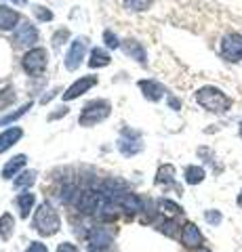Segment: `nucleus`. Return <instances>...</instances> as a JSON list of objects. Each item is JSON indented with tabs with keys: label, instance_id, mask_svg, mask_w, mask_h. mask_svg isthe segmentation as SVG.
<instances>
[{
	"label": "nucleus",
	"instance_id": "19",
	"mask_svg": "<svg viewBox=\"0 0 242 252\" xmlns=\"http://www.w3.org/2000/svg\"><path fill=\"white\" fill-rule=\"evenodd\" d=\"M89 65L91 67H105V65H110V55H107L104 49H93Z\"/></svg>",
	"mask_w": 242,
	"mask_h": 252
},
{
	"label": "nucleus",
	"instance_id": "14",
	"mask_svg": "<svg viewBox=\"0 0 242 252\" xmlns=\"http://www.w3.org/2000/svg\"><path fill=\"white\" fill-rule=\"evenodd\" d=\"M19 21V13L9 9V6L0 4V30H13L15 23Z\"/></svg>",
	"mask_w": 242,
	"mask_h": 252
},
{
	"label": "nucleus",
	"instance_id": "35",
	"mask_svg": "<svg viewBox=\"0 0 242 252\" xmlns=\"http://www.w3.org/2000/svg\"><path fill=\"white\" fill-rule=\"evenodd\" d=\"M238 206H240V208H242V191H240V193H238Z\"/></svg>",
	"mask_w": 242,
	"mask_h": 252
},
{
	"label": "nucleus",
	"instance_id": "9",
	"mask_svg": "<svg viewBox=\"0 0 242 252\" xmlns=\"http://www.w3.org/2000/svg\"><path fill=\"white\" fill-rule=\"evenodd\" d=\"M181 244L185 248H200L202 244V233L194 223H185L181 229Z\"/></svg>",
	"mask_w": 242,
	"mask_h": 252
},
{
	"label": "nucleus",
	"instance_id": "1",
	"mask_svg": "<svg viewBox=\"0 0 242 252\" xmlns=\"http://www.w3.org/2000/svg\"><path fill=\"white\" fill-rule=\"evenodd\" d=\"M196 103L205 107L207 112L225 114L232 107V99L217 86H202L196 93Z\"/></svg>",
	"mask_w": 242,
	"mask_h": 252
},
{
	"label": "nucleus",
	"instance_id": "13",
	"mask_svg": "<svg viewBox=\"0 0 242 252\" xmlns=\"http://www.w3.org/2000/svg\"><path fill=\"white\" fill-rule=\"evenodd\" d=\"M21 135L23 130L19 126H13V128H6L4 132H0V154H4L9 147H13L21 139Z\"/></svg>",
	"mask_w": 242,
	"mask_h": 252
},
{
	"label": "nucleus",
	"instance_id": "17",
	"mask_svg": "<svg viewBox=\"0 0 242 252\" xmlns=\"http://www.w3.org/2000/svg\"><path fill=\"white\" fill-rule=\"evenodd\" d=\"M183 179L187 185H198L205 181V168L202 166H187L183 170Z\"/></svg>",
	"mask_w": 242,
	"mask_h": 252
},
{
	"label": "nucleus",
	"instance_id": "38",
	"mask_svg": "<svg viewBox=\"0 0 242 252\" xmlns=\"http://www.w3.org/2000/svg\"><path fill=\"white\" fill-rule=\"evenodd\" d=\"M240 137H242V122H240Z\"/></svg>",
	"mask_w": 242,
	"mask_h": 252
},
{
	"label": "nucleus",
	"instance_id": "18",
	"mask_svg": "<svg viewBox=\"0 0 242 252\" xmlns=\"http://www.w3.org/2000/svg\"><path fill=\"white\" fill-rule=\"evenodd\" d=\"M156 185H175V168L171 164L160 166L158 175H156Z\"/></svg>",
	"mask_w": 242,
	"mask_h": 252
},
{
	"label": "nucleus",
	"instance_id": "21",
	"mask_svg": "<svg viewBox=\"0 0 242 252\" xmlns=\"http://www.w3.org/2000/svg\"><path fill=\"white\" fill-rule=\"evenodd\" d=\"M158 210L165 217H177V215H181L183 212V208L179 206V204H175L173 200H160L158 202Z\"/></svg>",
	"mask_w": 242,
	"mask_h": 252
},
{
	"label": "nucleus",
	"instance_id": "32",
	"mask_svg": "<svg viewBox=\"0 0 242 252\" xmlns=\"http://www.w3.org/2000/svg\"><path fill=\"white\" fill-rule=\"evenodd\" d=\"M68 38V30H59L57 34H55V38H53V44L55 46H61V42H64Z\"/></svg>",
	"mask_w": 242,
	"mask_h": 252
},
{
	"label": "nucleus",
	"instance_id": "36",
	"mask_svg": "<svg viewBox=\"0 0 242 252\" xmlns=\"http://www.w3.org/2000/svg\"><path fill=\"white\" fill-rule=\"evenodd\" d=\"M196 252H210V250H208V248H198Z\"/></svg>",
	"mask_w": 242,
	"mask_h": 252
},
{
	"label": "nucleus",
	"instance_id": "22",
	"mask_svg": "<svg viewBox=\"0 0 242 252\" xmlns=\"http://www.w3.org/2000/svg\"><path fill=\"white\" fill-rule=\"evenodd\" d=\"M124 51H127L129 57L137 59L139 63H145V51H143V46L139 44V42H135V40H129V42H127V46H124Z\"/></svg>",
	"mask_w": 242,
	"mask_h": 252
},
{
	"label": "nucleus",
	"instance_id": "23",
	"mask_svg": "<svg viewBox=\"0 0 242 252\" xmlns=\"http://www.w3.org/2000/svg\"><path fill=\"white\" fill-rule=\"evenodd\" d=\"M36 181V170H28L23 172V175L19 179H15V187L17 189H23V187H30Z\"/></svg>",
	"mask_w": 242,
	"mask_h": 252
},
{
	"label": "nucleus",
	"instance_id": "24",
	"mask_svg": "<svg viewBox=\"0 0 242 252\" xmlns=\"http://www.w3.org/2000/svg\"><path fill=\"white\" fill-rule=\"evenodd\" d=\"M28 109H32V103H26L23 107H19V109H17V112H15V114L2 116V118H0V126H4V124H11V122H15V120H19V118H21L23 114H26Z\"/></svg>",
	"mask_w": 242,
	"mask_h": 252
},
{
	"label": "nucleus",
	"instance_id": "11",
	"mask_svg": "<svg viewBox=\"0 0 242 252\" xmlns=\"http://www.w3.org/2000/svg\"><path fill=\"white\" fill-rule=\"evenodd\" d=\"M13 40L17 44H34L38 40V32L34 26H30V23H21V26L15 30Z\"/></svg>",
	"mask_w": 242,
	"mask_h": 252
},
{
	"label": "nucleus",
	"instance_id": "7",
	"mask_svg": "<svg viewBox=\"0 0 242 252\" xmlns=\"http://www.w3.org/2000/svg\"><path fill=\"white\" fill-rule=\"evenodd\" d=\"M118 149L124 156H135V154L141 152L143 145H141V137H139V132L124 130L122 137L118 139Z\"/></svg>",
	"mask_w": 242,
	"mask_h": 252
},
{
	"label": "nucleus",
	"instance_id": "31",
	"mask_svg": "<svg viewBox=\"0 0 242 252\" xmlns=\"http://www.w3.org/2000/svg\"><path fill=\"white\" fill-rule=\"evenodd\" d=\"M26 252H49V250H46L44 244H40V242H32V244H30V246L26 248Z\"/></svg>",
	"mask_w": 242,
	"mask_h": 252
},
{
	"label": "nucleus",
	"instance_id": "16",
	"mask_svg": "<svg viewBox=\"0 0 242 252\" xmlns=\"http://www.w3.org/2000/svg\"><path fill=\"white\" fill-rule=\"evenodd\" d=\"M15 202H17V208H19V212H21V217L28 219V217H30V210H32L34 202H36V195L30 193V191H26V193H19Z\"/></svg>",
	"mask_w": 242,
	"mask_h": 252
},
{
	"label": "nucleus",
	"instance_id": "8",
	"mask_svg": "<svg viewBox=\"0 0 242 252\" xmlns=\"http://www.w3.org/2000/svg\"><path fill=\"white\" fill-rule=\"evenodd\" d=\"M95 84H97V76H82L80 80H76V82L64 93V101H74V99H78L80 94H84V93L91 89V86H95Z\"/></svg>",
	"mask_w": 242,
	"mask_h": 252
},
{
	"label": "nucleus",
	"instance_id": "33",
	"mask_svg": "<svg viewBox=\"0 0 242 252\" xmlns=\"http://www.w3.org/2000/svg\"><path fill=\"white\" fill-rule=\"evenodd\" d=\"M57 252H78V248L74 246V244H69V242H61L57 246Z\"/></svg>",
	"mask_w": 242,
	"mask_h": 252
},
{
	"label": "nucleus",
	"instance_id": "25",
	"mask_svg": "<svg viewBox=\"0 0 242 252\" xmlns=\"http://www.w3.org/2000/svg\"><path fill=\"white\" fill-rule=\"evenodd\" d=\"M152 4V0H124V6L133 13H139V11H145L147 6Z\"/></svg>",
	"mask_w": 242,
	"mask_h": 252
},
{
	"label": "nucleus",
	"instance_id": "26",
	"mask_svg": "<svg viewBox=\"0 0 242 252\" xmlns=\"http://www.w3.org/2000/svg\"><path fill=\"white\" fill-rule=\"evenodd\" d=\"M15 101V91H13V86H4L2 91H0V109L6 107V105H11Z\"/></svg>",
	"mask_w": 242,
	"mask_h": 252
},
{
	"label": "nucleus",
	"instance_id": "15",
	"mask_svg": "<svg viewBox=\"0 0 242 252\" xmlns=\"http://www.w3.org/2000/svg\"><path fill=\"white\" fill-rule=\"evenodd\" d=\"M23 166H26V156H23V154L15 156L13 160H9V162L4 164V168H2V179H13Z\"/></svg>",
	"mask_w": 242,
	"mask_h": 252
},
{
	"label": "nucleus",
	"instance_id": "34",
	"mask_svg": "<svg viewBox=\"0 0 242 252\" xmlns=\"http://www.w3.org/2000/svg\"><path fill=\"white\" fill-rule=\"evenodd\" d=\"M169 103H171V107H173V109H179V101L177 99H169Z\"/></svg>",
	"mask_w": 242,
	"mask_h": 252
},
{
	"label": "nucleus",
	"instance_id": "28",
	"mask_svg": "<svg viewBox=\"0 0 242 252\" xmlns=\"http://www.w3.org/2000/svg\"><path fill=\"white\" fill-rule=\"evenodd\" d=\"M34 15H36V17L38 19H40V21H51L53 19V13L49 11V9H44V6H34Z\"/></svg>",
	"mask_w": 242,
	"mask_h": 252
},
{
	"label": "nucleus",
	"instance_id": "12",
	"mask_svg": "<svg viewBox=\"0 0 242 252\" xmlns=\"http://www.w3.org/2000/svg\"><path fill=\"white\" fill-rule=\"evenodd\" d=\"M89 242H91V248L105 250L112 244V233L107 229H104V227H95V229L89 233Z\"/></svg>",
	"mask_w": 242,
	"mask_h": 252
},
{
	"label": "nucleus",
	"instance_id": "10",
	"mask_svg": "<svg viewBox=\"0 0 242 252\" xmlns=\"http://www.w3.org/2000/svg\"><path fill=\"white\" fill-rule=\"evenodd\" d=\"M139 89H141L143 97L147 101H160L162 97H165V93H167L165 86L158 84L156 80H141V82H139Z\"/></svg>",
	"mask_w": 242,
	"mask_h": 252
},
{
	"label": "nucleus",
	"instance_id": "27",
	"mask_svg": "<svg viewBox=\"0 0 242 252\" xmlns=\"http://www.w3.org/2000/svg\"><path fill=\"white\" fill-rule=\"evenodd\" d=\"M221 212L219 210H213V208H210V210H207L205 212V220H207V223L208 225H213V227H217V225H219L221 223Z\"/></svg>",
	"mask_w": 242,
	"mask_h": 252
},
{
	"label": "nucleus",
	"instance_id": "20",
	"mask_svg": "<svg viewBox=\"0 0 242 252\" xmlns=\"http://www.w3.org/2000/svg\"><path fill=\"white\" fill-rule=\"evenodd\" d=\"M13 229H15V219H13V215L6 212V215L0 217V238L9 240L13 235Z\"/></svg>",
	"mask_w": 242,
	"mask_h": 252
},
{
	"label": "nucleus",
	"instance_id": "2",
	"mask_svg": "<svg viewBox=\"0 0 242 252\" xmlns=\"http://www.w3.org/2000/svg\"><path fill=\"white\" fill-rule=\"evenodd\" d=\"M34 229L40 235H46V238L55 235L61 229V219L57 215V210L53 208L49 202L40 204V208L36 210V215H34Z\"/></svg>",
	"mask_w": 242,
	"mask_h": 252
},
{
	"label": "nucleus",
	"instance_id": "29",
	"mask_svg": "<svg viewBox=\"0 0 242 252\" xmlns=\"http://www.w3.org/2000/svg\"><path fill=\"white\" fill-rule=\"evenodd\" d=\"M104 40H105V44L110 46V49H118V46H120L118 36L112 34V32H105V34H104Z\"/></svg>",
	"mask_w": 242,
	"mask_h": 252
},
{
	"label": "nucleus",
	"instance_id": "5",
	"mask_svg": "<svg viewBox=\"0 0 242 252\" xmlns=\"http://www.w3.org/2000/svg\"><path fill=\"white\" fill-rule=\"evenodd\" d=\"M221 57L225 61H242V34H228L221 40Z\"/></svg>",
	"mask_w": 242,
	"mask_h": 252
},
{
	"label": "nucleus",
	"instance_id": "37",
	"mask_svg": "<svg viewBox=\"0 0 242 252\" xmlns=\"http://www.w3.org/2000/svg\"><path fill=\"white\" fill-rule=\"evenodd\" d=\"M89 252H101V250H97V248H91V250H89Z\"/></svg>",
	"mask_w": 242,
	"mask_h": 252
},
{
	"label": "nucleus",
	"instance_id": "30",
	"mask_svg": "<svg viewBox=\"0 0 242 252\" xmlns=\"http://www.w3.org/2000/svg\"><path fill=\"white\" fill-rule=\"evenodd\" d=\"M175 227H177L175 220H165V223H160L158 229H160V231H165L167 235H175Z\"/></svg>",
	"mask_w": 242,
	"mask_h": 252
},
{
	"label": "nucleus",
	"instance_id": "4",
	"mask_svg": "<svg viewBox=\"0 0 242 252\" xmlns=\"http://www.w3.org/2000/svg\"><path fill=\"white\" fill-rule=\"evenodd\" d=\"M110 109L112 105L107 103V101H91V103L84 105L80 118H78V122L80 126H95L97 122H104L107 116H110Z\"/></svg>",
	"mask_w": 242,
	"mask_h": 252
},
{
	"label": "nucleus",
	"instance_id": "6",
	"mask_svg": "<svg viewBox=\"0 0 242 252\" xmlns=\"http://www.w3.org/2000/svg\"><path fill=\"white\" fill-rule=\"evenodd\" d=\"M84 55H87V40H84V38H76L72 42V46H69L68 55H66V67L69 72H74V69L80 67Z\"/></svg>",
	"mask_w": 242,
	"mask_h": 252
},
{
	"label": "nucleus",
	"instance_id": "3",
	"mask_svg": "<svg viewBox=\"0 0 242 252\" xmlns=\"http://www.w3.org/2000/svg\"><path fill=\"white\" fill-rule=\"evenodd\" d=\"M46 63H49V53H46V49L38 46V49H32L23 55L21 67L28 76H42L46 69Z\"/></svg>",
	"mask_w": 242,
	"mask_h": 252
}]
</instances>
